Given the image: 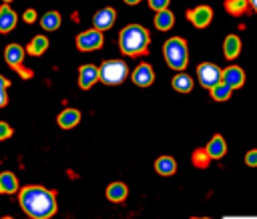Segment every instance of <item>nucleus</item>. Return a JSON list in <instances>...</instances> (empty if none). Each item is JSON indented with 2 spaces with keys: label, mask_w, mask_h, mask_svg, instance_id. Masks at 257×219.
<instances>
[{
  "label": "nucleus",
  "mask_w": 257,
  "mask_h": 219,
  "mask_svg": "<svg viewBox=\"0 0 257 219\" xmlns=\"http://www.w3.org/2000/svg\"><path fill=\"white\" fill-rule=\"evenodd\" d=\"M20 207L22 211L32 217V219H48L56 213V197L52 191L38 187V185H28L20 191Z\"/></svg>",
  "instance_id": "f257e3e1"
},
{
  "label": "nucleus",
  "mask_w": 257,
  "mask_h": 219,
  "mask_svg": "<svg viewBox=\"0 0 257 219\" xmlns=\"http://www.w3.org/2000/svg\"><path fill=\"white\" fill-rule=\"evenodd\" d=\"M149 32L147 28L139 26V24H131V26H124L120 30V36H118V42H120V50L128 56H137V54H143L149 46Z\"/></svg>",
  "instance_id": "f03ea898"
},
{
  "label": "nucleus",
  "mask_w": 257,
  "mask_h": 219,
  "mask_svg": "<svg viewBox=\"0 0 257 219\" xmlns=\"http://www.w3.org/2000/svg\"><path fill=\"white\" fill-rule=\"evenodd\" d=\"M163 50H165L167 64H169L171 68L183 70V68L187 66V62H189V50H187V44H185L183 38H179V36L169 38V40L165 42Z\"/></svg>",
  "instance_id": "7ed1b4c3"
},
{
  "label": "nucleus",
  "mask_w": 257,
  "mask_h": 219,
  "mask_svg": "<svg viewBox=\"0 0 257 219\" xmlns=\"http://www.w3.org/2000/svg\"><path fill=\"white\" fill-rule=\"evenodd\" d=\"M126 74H128V68L122 60H106L98 68V78L104 84H118L126 78Z\"/></svg>",
  "instance_id": "20e7f679"
},
{
  "label": "nucleus",
  "mask_w": 257,
  "mask_h": 219,
  "mask_svg": "<svg viewBox=\"0 0 257 219\" xmlns=\"http://www.w3.org/2000/svg\"><path fill=\"white\" fill-rule=\"evenodd\" d=\"M197 76H199V82L205 86V88H213V86H217L219 82H221V78H223V70L217 66V64H213V62H203V64H199V68H197Z\"/></svg>",
  "instance_id": "39448f33"
},
{
  "label": "nucleus",
  "mask_w": 257,
  "mask_h": 219,
  "mask_svg": "<svg viewBox=\"0 0 257 219\" xmlns=\"http://www.w3.org/2000/svg\"><path fill=\"white\" fill-rule=\"evenodd\" d=\"M76 46L80 50H94V48H100L102 46V32L100 30H86L82 34L76 36Z\"/></svg>",
  "instance_id": "423d86ee"
},
{
  "label": "nucleus",
  "mask_w": 257,
  "mask_h": 219,
  "mask_svg": "<svg viewBox=\"0 0 257 219\" xmlns=\"http://www.w3.org/2000/svg\"><path fill=\"white\" fill-rule=\"evenodd\" d=\"M187 18L197 26V28H205L211 18H213V8L211 6H197L195 10H189L187 12Z\"/></svg>",
  "instance_id": "0eeeda50"
},
{
  "label": "nucleus",
  "mask_w": 257,
  "mask_h": 219,
  "mask_svg": "<svg viewBox=\"0 0 257 219\" xmlns=\"http://www.w3.org/2000/svg\"><path fill=\"white\" fill-rule=\"evenodd\" d=\"M131 78H133V82L137 84V86H149V84H153V80H155V72H153V68H151V64H139L135 70H133V74H131Z\"/></svg>",
  "instance_id": "6e6552de"
},
{
  "label": "nucleus",
  "mask_w": 257,
  "mask_h": 219,
  "mask_svg": "<svg viewBox=\"0 0 257 219\" xmlns=\"http://www.w3.org/2000/svg\"><path fill=\"white\" fill-rule=\"evenodd\" d=\"M114 18H116L114 8H102V10H98V12L94 14V18H92L94 30H100V32H102V30L110 28L112 22H114Z\"/></svg>",
  "instance_id": "1a4fd4ad"
},
{
  "label": "nucleus",
  "mask_w": 257,
  "mask_h": 219,
  "mask_svg": "<svg viewBox=\"0 0 257 219\" xmlns=\"http://www.w3.org/2000/svg\"><path fill=\"white\" fill-rule=\"evenodd\" d=\"M221 80L225 84H229L231 88H239L245 82V72H243L241 66H229V68L223 70V78Z\"/></svg>",
  "instance_id": "9d476101"
},
{
  "label": "nucleus",
  "mask_w": 257,
  "mask_h": 219,
  "mask_svg": "<svg viewBox=\"0 0 257 219\" xmlns=\"http://www.w3.org/2000/svg\"><path fill=\"white\" fill-rule=\"evenodd\" d=\"M98 80V68L92 64H82L78 70V84L80 88H90Z\"/></svg>",
  "instance_id": "9b49d317"
},
{
  "label": "nucleus",
  "mask_w": 257,
  "mask_h": 219,
  "mask_svg": "<svg viewBox=\"0 0 257 219\" xmlns=\"http://www.w3.org/2000/svg\"><path fill=\"white\" fill-rule=\"evenodd\" d=\"M205 149H207V153H209L211 159H221L227 153V145H225V139L221 135H215Z\"/></svg>",
  "instance_id": "f8f14e48"
},
{
  "label": "nucleus",
  "mask_w": 257,
  "mask_h": 219,
  "mask_svg": "<svg viewBox=\"0 0 257 219\" xmlns=\"http://www.w3.org/2000/svg\"><path fill=\"white\" fill-rule=\"evenodd\" d=\"M4 58H6V62H8L12 68H18L20 62H22V58H24V50H22V46H18V44H10V46H6V50H4Z\"/></svg>",
  "instance_id": "ddd939ff"
},
{
  "label": "nucleus",
  "mask_w": 257,
  "mask_h": 219,
  "mask_svg": "<svg viewBox=\"0 0 257 219\" xmlns=\"http://www.w3.org/2000/svg\"><path fill=\"white\" fill-rule=\"evenodd\" d=\"M16 26V14L10 6L0 8V32H10Z\"/></svg>",
  "instance_id": "4468645a"
},
{
  "label": "nucleus",
  "mask_w": 257,
  "mask_h": 219,
  "mask_svg": "<svg viewBox=\"0 0 257 219\" xmlns=\"http://www.w3.org/2000/svg\"><path fill=\"white\" fill-rule=\"evenodd\" d=\"M78 121H80V113L76 108H66L58 115V125L62 129H72L74 125H78Z\"/></svg>",
  "instance_id": "2eb2a0df"
},
{
  "label": "nucleus",
  "mask_w": 257,
  "mask_h": 219,
  "mask_svg": "<svg viewBox=\"0 0 257 219\" xmlns=\"http://www.w3.org/2000/svg\"><path fill=\"white\" fill-rule=\"evenodd\" d=\"M126 185L124 183H120V181H116V183H110L108 187H106V197L110 199V201H114V203H120V201H124L126 199Z\"/></svg>",
  "instance_id": "dca6fc26"
},
{
  "label": "nucleus",
  "mask_w": 257,
  "mask_h": 219,
  "mask_svg": "<svg viewBox=\"0 0 257 219\" xmlns=\"http://www.w3.org/2000/svg\"><path fill=\"white\" fill-rule=\"evenodd\" d=\"M223 52L227 58H235L239 52H241V40L235 36V34H229L225 36V42H223Z\"/></svg>",
  "instance_id": "f3484780"
},
{
  "label": "nucleus",
  "mask_w": 257,
  "mask_h": 219,
  "mask_svg": "<svg viewBox=\"0 0 257 219\" xmlns=\"http://www.w3.org/2000/svg\"><path fill=\"white\" fill-rule=\"evenodd\" d=\"M155 169H157V173H159V175L169 177V175H173V173L177 171V163H175V159H173V157H161V159H157Z\"/></svg>",
  "instance_id": "a211bd4d"
},
{
  "label": "nucleus",
  "mask_w": 257,
  "mask_h": 219,
  "mask_svg": "<svg viewBox=\"0 0 257 219\" xmlns=\"http://www.w3.org/2000/svg\"><path fill=\"white\" fill-rule=\"evenodd\" d=\"M18 191V181H16V177L10 173V171H6V173H2L0 175V193H16Z\"/></svg>",
  "instance_id": "6ab92c4d"
},
{
  "label": "nucleus",
  "mask_w": 257,
  "mask_h": 219,
  "mask_svg": "<svg viewBox=\"0 0 257 219\" xmlns=\"http://www.w3.org/2000/svg\"><path fill=\"white\" fill-rule=\"evenodd\" d=\"M173 22H175V16H173V12H169V10H161V12H157V16H155V26H157L159 30H169V28L173 26Z\"/></svg>",
  "instance_id": "aec40b11"
},
{
  "label": "nucleus",
  "mask_w": 257,
  "mask_h": 219,
  "mask_svg": "<svg viewBox=\"0 0 257 219\" xmlns=\"http://www.w3.org/2000/svg\"><path fill=\"white\" fill-rule=\"evenodd\" d=\"M46 48H48V38H46V36H34L26 50H28V54H32V56H40Z\"/></svg>",
  "instance_id": "412c9836"
},
{
  "label": "nucleus",
  "mask_w": 257,
  "mask_h": 219,
  "mask_svg": "<svg viewBox=\"0 0 257 219\" xmlns=\"http://www.w3.org/2000/svg\"><path fill=\"white\" fill-rule=\"evenodd\" d=\"M173 88L179 92H189L193 88V78L189 74H177L173 78Z\"/></svg>",
  "instance_id": "4be33fe9"
},
{
  "label": "nucleus",
  "mask_w": 257,
  "mask_h": 219,
  "mask_svg": "<svg viewBox=\"0 0 257 219\" xmlns=\"http://www.w3.org/2000/svg\"><path fill=\"white\" fill-rule=\"evenodd\" d=\"M40 24H42L44 30H56V28L60 26V14H58V12H46V14L42 16Z\"/></svg>",
  "instance_id": "5701e85b"
},
{
  "label": "nucleus",
  "mask_w": 257,
  "mask_h": 219,
  "mask_svg": "<svg viewBox=\"0 0 257 219\" xmlns=\"http://www.w3.org/2000/svg\"><path fill=\"white\" fill-rule=\"evenodd\" d=\"M231 90H233V88L221 80L217 86H213V88H211V96H213L215 100H227V98L231 96Z\"/></svg>",
  "instance_id": "b1692460"
},
{
  "label": "nucleus",
  "mask_w": 257,
  "mask_h": 219,
  "mask_svg": "<svg viewBox=\"0 0 257 219\" xmlns=\"http://www.w3.org/2000/svg\"><path fill=\"white\" fill-rule=\"evenodd\" d=\"M247 4H249V0H225V8H227V12L233 14V16L243 14L245 8H247Z\"/></svg>",
  "instance_id": "393cba45"
},
{
  "label": "nucleus",
  "mask_w": 257,
  "mask_h": 219,
  "mask_svg": "<svg viewBox=\"0 0 257 219\" xmlns=\"http://www.w3.org/2000/svg\"><path fill=\"white\" fill-rule=\"evenodd\" d=\"M209 153H207V149H197L195 153H193V163L197 165V167H207L209 165Z\"/></svg>",
  "instance_id": "a878e982"
},
{
  "label": "nucleus",
  "mask_w": 257,
  "mask_h": 219,
  "mask_svg": "<svg viewBox=\"0 0 257 219\" xmlns=\"http://www.w3.org/2000/svg\"><path fill=\"white\" fill-rule=\"evenodd\" d=\"M10 82L4 78V76H0V106H4L6 102H8V94H6V86H8Z\"/></svg>",
  "instance_id": "bb28decb"
},
{
  "label": "nucleus",
  "mask_w": 257,
  "mask_h": 219,
  "mask_svg": "<svg viewBox=\"0 0 257 219\" xmlns=\"http://www.w3.org/2000/svg\"><path fill=\"white\" fill-rule=\"evenodd\" d=\"M10 135H12V127H10L8 123L0 121V141H6Z\"/></svg>",
  "instance_id": "cd10ccee"
},
{
  "label": "nucleus",
  "mask_w": 257,
  "mask_h": 219,
  "mask_svg": "<svg viewBox=\"0 0 257 219\" xmlns=\"http://www.w3.org/2000/svg\"><path fill=\"white\" fill-rule=\"evenodd\" d=\"M149 6H151L153 10H157V12H161V10H167L169 0H149Z\"/></svg>",
  "instance_id": "c85d7f7f"
},
{
  "label": "nucleus",
  "mask_w": 257,
  "mask_h": 219,
  "mask_svg": "<svg viewBox=\"0 0 257 219\" xmlns=\"http://www.w3.org/2000/svg\"><path fill=\"white\" fill-rule=\"evenodd\" d=\"M245 163L249 167H257V149H251L247 155H245Z\"/></svg>",
  "instance_id": "c756f323"
},
{
  "label": "nucleus",
  "mask_w": 257,
  "mask_h": 219,
  "mask_svg": "<svg viewBox=\"0 0 257 219\" xmlns=\"http://www.w3.org/2000/svg\"><path fill=\"white\" fill-rule=\"evenodd\" d=\"M36 20V10H32V8H28L26 12H24V22H28V24H32Z\"/></svg>",
  "instance_id": "7c9ffc66"
},
{
  "label": "nucleus",
  "mask_w": 257,
  "mask_h": 219,
  "mask_svg": "<svg viewBox=\"0 0 257 219\" xmlns=\"http://www.w3.org/2000/svg\"><path fill=\"white\" fill-rule=\"evenodd\" d=\"M249 4H251V6H253V10L257 12V0H249Z\"/></svg>",
  "instance_id": "2f4dec72"
},
{
  "label": "nucleus",
  "mask_w": 257,
  "mask_h": 219,
  "mask_svg": "<svg viewBox=\"0 0 257 219\" xmlns=\"http://www.w3.org/2000/svg\"><path fill=\"white\" fill-rule=\"evenodd\" d=\"M126 4H137V2H141V0H124Z\"/></svg>",
  "instance_id": "473e14b6"
},
{
  "label": "nucleus",
  "mask_w": 257,
  "mask_h": 219,
  "mask_svg": "<svg viewBox=\"0 0 257 219\" xmlns=\"http://www.w3.org/2000/svg\"><path fill=\"white\" fill-rule=\"evenodd\" d=\"M191 219H211V217H191Z\"/></svg>",
  "instance_id": "72a5a7b5"
},
{
  "label": "nucleus",
  "mask_w": 257,
  "mask_h": 219,
  "mask_svg": "<svg viewBox=\"0 0 257 219\" xmlns=\"http://www.w3.org/2000/svg\"><path fill=\"white\" fill-rule=\"evenodd\" d=\"M2 219H14V217H2Z\"/></svg>",
  "instance_id": "f704fd0d"
},
{
  "label": "nucleus",
  "mask_w": 257,
  "mask_h": 219,
  "mask_svg": "<svg viewBox=\"0 0 257 219\" xmlns=\"http://www.w3.org/2000/svg\"><path fill=\"white\" fill-rule=\"evenodd\" d=\"M2 2H12V0H2Z\"/></svg>",
  "instance_id": "c9c22d12"
}]
</instances>
